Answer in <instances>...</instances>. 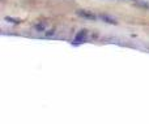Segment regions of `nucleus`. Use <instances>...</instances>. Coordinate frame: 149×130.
Returning <instances> with one entry per match:
<instances>
[{"instance_id":"1","label":"nucleus","mask_w":149,"mask_h":130,"mask_svg":"<svg viewBox=\"0 0 149 130\" xmlns=\"http://www.w3.org/2000/svg\"><path fill=\"white\" fill-rule=\"evenodd\" d=\"M86 38H88V31L82 29V30H80L79 33H77L76 35H74L72 44H73V46H79V44L84 43V42L86 41Z\"/></svg>"},{"instance_id":"2","label":"nucleus","mask_w":149,"mask_h":130,"mask_svg":"<svg viewBox=\"0 0 149 130\" xmlns=\"http://www.w3.org/2000/svg\"><path fill=\"white\" fill-rule=\"evenodd\" d=\"M76 13H77V16H80V17L84 18V20H89V21H95V20H97V16H95L94 13L89 12V10L79 9Z\"/></svg>"},{"instance_id":"3","label":"nucleus","mask_w":149,"mask_h":130,"mask_svg":"<svg viewBox=\"0 0 149 130\" xmlns=\"http://www.w3.org/2000/svg\"><path fill=\"white\" fill-rule=\"evenodd\" d=\"M100 18L103 21V22L111 23V25H115V23L118 22V21H116V18L111 17V16H109V14H101V16H100Z\"/></svg>"},{"instance_id":"4","label":"nucleus","mask_w":149,"mask_h":130,"mask_svg":"<svg viewBox=\"0 0 149 130\" xmlns=\"http://www.w3.org/2000/svg\"><path fill=\"white\" fill-rule=\"evenodd\" d=\"M46 28H47L46 22H39V23H37L36 25V30L37 31H45L46 30Z\"/></svg>"},{"instance_id":"5","label":"nucleus","mask_w":149,"mask_h":130,"mask_svg":"<svg viewBox=\"0 0 149 130\" xmlns=\"http://www.w3.org/2000/svg\"><path fill=\"white\" fill-rule=\"evenodd\" d=\"M5 21L8 22H12V23H21L20 18H12V17H5Z\"/></svg>"},{"instance_id":"6","label":"nucleus","mask_w":149,"mask_h":130,"mask_svg":"<svg viewBox=\"0 0 149 130\" xmlns=\"http://www.w3.org/2000/svg\"><path fill=\"white\" fill-rule=\"evenodd\" d=\"M54 34H55V30L52 29V30H49V33H46V35L47 36H51V35H54Z\"/></svg>"}]
</instances>
